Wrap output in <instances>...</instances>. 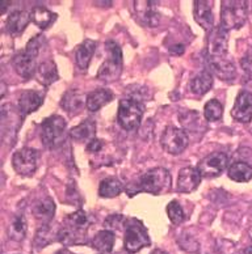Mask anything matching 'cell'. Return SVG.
<instances>
[{"mask_svg": "<svg viewBox=\"0 0 252 254\" xmlns=\"http://www.w3.org/2000/svg\"><path fill=\"white\" fill-rule=\"evenodd\" d=\"M102 145H104V143H102L100 139H92L91 142L87 143V151L89 153L99 152V151H101Z\"/></svg>", "mask_w": 252, "mask_h": 254, "instance_id": "obj_38", "label": "cell"}, {"mask_svg": "<svg viewBox=\"0 0 252 254\" xmlns=\"http://www.w3.org/2000/svg\"><path fill=\"white\" fill-rule=\"evenodd\" d=\"M113 98V93L109 91V89H105V88H101V89H96V91L91 92L87 95V108L89 112H97L105 106L108 102L112 101Z\"/></svg>", "mask_w": 252, "mask_h": 254, "instance_id": "obj_25", "label": "cell"}, {"mask_svg": "<svg viewBox=\"0 0 252 254\" xmlns=\"http://www.w3.org/2000/svg\"><path fill=\"white\" fill-rule=\"evenodd\" d=\"M55 203L50 196H45L42 199L37 200L33 206V214L37 220H40L42 225L50 224L54 218Z\"/></svg>", "mask_w": 252, "mask_h": 254, "instance_id": "obj_21", "label": "cell"}, {"mask_svg": "<svg viewBox=\"0 0 252 254\" xmlns=\"http://www.w3.org/2000/svg\"><path fill=\"white\" fill-rule=\"evenodd\" d=\"M125 251L133 254L139 252L142 248L150 245V237L147 229L139 220L130 219L125 225Z\"/></svg>", "mask_w": 252, "mask_h": 254, "instance_id": "obj_6", "label": "cell"}, {"mask_svg": "<svg viewBox=\"0 0 252 254\" xmlns=\"http://www.w3.org/2000/svg\"><path fill=\"white\" fill-rule=\"evenodd\" d=\"M66 121L61 116H51L41 124V139L46 147L55 148L65 140Z\"/></svg>", "mask_w": 252, "mask_h": 254, "instance_id": "obj_7", "label": "cell"}, {"mask_svg": "<svg viewBox=\"0 0 252 254\" xmlns=\"http://www.w3.org/2000/svg\"><path fill=\"white\" fill-rule=\"evenodd\" d=\"M91 225L89 215L83 210H78L67 215L59 227L58 241L63 245H82L87 243V232Z\"/></svg>", "mask_w": 252, "mask_h": 254, "instance_id": "obj_1", "label": "cell"}, {"mask_svg": "<svg viewBox=\"0 0 252 254\" xmlns=\"http://www.w3.org/2000/svg\"><path fill=\"white\" fill-rule=\"evenodd\" d=\"M121 225H124L125 227V225H126V223H125L124 216L120 214L110 215V216H108V218L105 219V222H104V227H105V229H108V231H112V232H113V229L120 228Z\"/></svg>", "mask_w": 252, "mask_h": 254, "instance_id": "obj_36", "label": "cell"}, {"mask_svg": "<svg viewBox=\"0 0 252 254\" xmlns=\"http://www.w3.org/2000/svg\"><path fill=\"white\" fill-rule=\"evenodd\" d=\"M114 240H116L114 233L112 231L104 229V231H100V232L96 233L95 237L92 239L91 245L93 249H96L101 254H108L113 251Z\"/></svg>", "mask_w": 252, "mask_h": 254, "instance_id": "obj_27", "label": "cell"}, {"mask_svg": "<svg viewBox=\"0 0 252 254\" xmlns=\"http://www.w3.org/2000/svg\"><path fill=\"white\" fill-rule=\"evenodd\" d=\"M44 104V95L38 91H24L20 95L17 102L18 113L22 117L28 116L30 113L40 109V106Z\"/></svg>", "mask_w": 252, "mask_h": 254, "instance_id": "obj_18", "label": "cell"}, {"mask_svg": "<svg viewBox=\"0 0 252 254\" xmlns=\"http://www.w3.org/2000/svg\"><path fill=\"white\" fill-rule=\"evenodd\" d=\"M235 254H252V248H246V249H243V251L238 252V253Z\"/></svg>", "mask_w": 252, "mask_h": 254, "instance_id": "obj_40", "label": "cell"}, {"mask_svg": "<svg viewBox=\"0 0 252 254\" xmlns=\"http://www.w3.org/2000/svg\"><path fill=\"white\" fill-rule=\"evenodd\" d=\"M57 254H75L73 252H70L69 249H61L59 252H57Z\"/></svg>", "mask_w": 252, "mask_h": 254, "instance_id": "obj_42", "label": "cell"}, {"mask_svg": "<svg viewBox=\"0 0 252 254\" xmlns=\"http://www.w3.org/2000/svg\"><path fill=\"white\" fill-rule=\"evenodd\" d=\"M96 42L92 40H85L83 44H81L75 51V61L77 65L82 71H85L88 65L91 63V59L93 57V53L96 51Z\"/></svg>", "mask_w": 252, "mask_h": 254, "instance_id": "obj_22", "label": "cell"}, {"mask_svg": "<svg viewBox=\"0 0 252 254\" xmlns=\"http://www.w3.org/2000/svg\"><path fill=\"white\" fill-rule=\"evenodd\" d=\"M167 215L169 220L172 222V224H181L184 222V218H185V215H184L183 207L180 206L179 202L177 200H172L169 202L167 206Z\"/></svg>", "mask_w": 252, "mask_h": 254, "instance_id": "obj_35", "label": "cell"}, {"mask_svg": "<svg viewBox=\"0 0 252 254\" xmlns=\"http://www.w3.org/2000/svg\"><path fill=\"white\" fill-rule=\"evenodd\" d=\"M169 50L173 53V54H183L184 53V46L183 45H173L169 48Z\"/></svg>", "mask_w": 252, "mask_h": 254, "instance_id": "obj_39", "label": "cell"}, {"mask_svg": "<svg viewBox=\"0 0 252 254\" xmlns=\"http://www.w3.org/2000/svg\"><path fill=\"white\" fill-rule=\"evenodd\" d=\"M213 87V75L210 71H202L193 76L189 81V89L197 96L205 95Z\"/></svg>", "mask_w": 252, "mask_h": 254, "instance_id": "obj_26", "label": "cell"}, {"mask_svg": "<svg viewBox=\"0 0 252 254\" xmlns=\"http://www.w3.org/2000/svg\"><path fill=\"white\" fill-rule=\"evenodd\" d=\"M229 46V30L222 25L214 26L208 36V57H226Z\"/></svg>", "mask_w": 252, "mask_h": 254, "instance_id": "obj_11", "label": "cell"}, {"mask_svg": "<svg viewBox=\"0 0 252 254\" xmlns=\"http://www.w3.org/2000/svg\"><path fill=\"white\" fill-rule=\"evenodd\" d=\"M30 18L40 29H46L55 21L57 15L45 7H34L30 12Z\"/></svg>", "mask_w": 252, "mask_h": 254, "instance_id": "obj_30", "label": "cell"}, {"mask_svg": "<svg viewBox=\"0 0 252 254\" xmlns=\"http://www.w3.org/2000/svg\"><path fill=\"white\" fill-rule=\"evenodd\" d=\"M96 134V124L92 120H85L74 128H71L70 135L75 142H91L95 139Z\"/></svg>", "mask_w": 252, "mask_h": 254, "instance_id": "obj_24", "label": "cell"}, {"mask_svg": "<svg viewBox=\"0 0 252 254\" xmlns=\"http://www.w3.org/2000/svg\"><path fill=\"white\" fill-rule=\"evenodd\" d=\"M151 254H167V253H166V252H163V251H161V249H157V251H154Z\"/></svg>", "mask_w": 252, "mask_h": 254, "instance_id": "obj_43", "label": "cell"}, {"mask_svg": "<svg viewBox=\"0 0 252 254\" xmlns=\"http://www.w3.org/2000/svg\"><path fill=\"white\" fill-rule=\"evenodd\" d=\"M59 228L54 229L50 224L42 225L36 233V239H34V245L36 248L41 249V248L48 247L49 244H51L55 240H58Z\"/></svg>", "mask_w": 252, "mask_h": 254, "instance_id": "obj_32", "label": "cell"}, {"mask_svg": "<svg viewBox=\"0 0 252 254\" xmlns=\"http://www.w3.org/2000/svg\"><path fill=\"white\" fill-rule=\"evenodd\" d=\"M204 116L206 118V121H209V122H216V121L221 120L223 116L222 104L218 100H216V98L208 101L205 104Z\"/></svg>", "mask_w": 252, "mask_h": 254, "instance_id": "obj_34", "label": "cell"}, {"mask_svg": "<svg viewBox=\"0 0 252 254\" xmlns=\"http://www.w3.org/2000/svg\"><path fill=\"white\" fill-rule=\"evenodd\" d=\"M171 189V175L167 169L154 168L151 171L143 173L135 182L128 186L126 191L129 195H134L141 191L150 194H163Z\"/></svg>", "mask_w": 252, "mask_h": 254, "instance_id": "obj_2", "label": "cell"}, {"mask_svg": "<svg viewBox=\"0 0 252 254\" xmlns=\"http://www.w3.org/2000/svg\"><path fill=\"white\" fill-rule=\"evenodd\" d=\"M179 120L186 134L188 132H198L201 128H204L201 117H200V114L197 112H194V110H189V112L180 114Z\"/></svg>", "mask_w": 252, "mask_h": 254, "instance_id": "obj_31", "label": "cell"}, {"mask_svg": "<svg viewBox=\"0 0 252 254\" xmlns=\"http://www.w3.org/2000/svg\"><path fill=\"white\" fill-rule=\"evenodd\" d=\"M201 182V175L197 169L192 167L183 168L177 176V191L179 192H192L197 189Z\"/></svg>", "mask_w": 252, "mask_h": 254, "instance_id": "obj_19", "label": "cell"}, {"mask_svg": "<svg viewBox=\"0 0 252 254\" xmlns=\"http://www.w3.org/2000/svg\"><path fill=\"white\" fill-rule=\"evenodd\" d=\"M84 105H87V96L79 89H70L61 100V106L70 116H78L84 109Z\"/></svg>", "mask_w": 252, "mask_h": 254, "instance_id": "obj_16", "label": "cell"}, {"mask_svg": "<svg viewBox=\"0 0 252 254\" xmlns=\"http://www.w3.org/2000/svg\"><path fill=\"white\" fill-rule=\"evenodd\" d=\"M121 191H122V184L118 178L108 177L100 182L99 195L102 198H114L120 195Z\"/></svg>", "mask_w": 252, "mask_h": 254, "instance_id": "obj_33", "label": "cell"}, {"mask_svg": "<svg viewBox=\"0 0 252 254\" xmlns=\"http://www.w3.org/2000/svg\"><path fill=\"white\" fill-rule=\"evenodd\" d=\"M38 159H40V153L37 149L25 147L13 153L12 165L18 175L30 176L33 175L38 167Z\"/></svg>", "mask_w": 252, "mask_h": 254, "instance_id": "obj_9", "label": "cell"}, {"mask_svg": "<svg viewBox=\"0 0 252 254\" xmlns=\"http://www.w3.org/2000/svg\"><path fill=\"white\" fill-rule=\"evenodd\" d=\"M8 5H9V1H3V3H1V13H5Z\"/></svg>", "mask_w": 252, "mask_h": 254, "instance_id": "obj_41", "label": "cell"}, {"mask_svg": "<svg viewBox=\"0 0 252 254\" xmlns=\"http://www.w3.org/2000/svg\"><path fill=\"white\" fill-rule=\"evenodd\" d=\"M145 105L134 98H122L118 105L117 121L122 128L128 131L137 130L142 122Z\"/></svg>", "mask_w": 252, "mask_h": 254, "instance_id": "obj_3", "label": "cell"}, {"mask_svg": "<svg viewBox=\"0 0 252 254\" xmlns=\"http://www.w3.org/2000/svg\"><path fill=\"white\" fill-rule=\"evenodd\" d=\"M193 16L194 20L202 29L206 32L214 28V17H213V3L208 0H197L194 1Z\"/></svg>", "mask_w": 252, "mask_h": 254, "instance_id": "obj_17", "label": "cell"}, {"mask_svg": "<svg viewBox=\"0 0 252 254\" xmlns=\"http://www.w3.org/2000/svg\"><path fill=\"white\" fill-rule=\"evenodd\" d=\"M161 144L166 152L171 155H179L188 147L189 138L185 131L177 127L168 126L161 136Z\"/></svg>", "mask_w": 252, "mask_h": 254, "instance_id": "obj_8", "label": "cell"}, {"mask_svg": "<svg viewBox=\"0 0 252 254\" xmlns=\"http://www.w3.org/2000/svg\"><path fill=\"white\" fill-rule=\"evenodd\" d=\"M229 157L223 152H213L198 163L197 171L205 178H216L226 171Z\"/></svg>", "mask_w": 252, "mask_h": 254, "instance_id": "obj_10", "label": "cell"}, {"mask_svg": "<svg viewBox=\"0 0 252 254\" xmlns=\"http://www.w3.org/2000/svg\"><path fill=\"white\" fill-rule=\"evenodd\" d=\"M247 20V1L223 0L221 3V25L225 29H238Z\"/></svg>", "mask_w": 252, "mask_h": 254, "instance_id": "obj_5", "label": "cell"}, {"mask_svg": "<svg viewBox=\"0 0 252 254\" xmlns=\"http://www.w3.org/2000/svg\"><path fill=\"white\" fill-rule=\"evenodd\" d=\"M241 65L246 72L252 75V46H250L249 50L246 51V54L242 57Z\"/></svg>", "mask_w": 252, "mask_h": 254, "instance_id": "obj_37", "label": "cell"}, {"mask_svg": "<svg viewBox=\"0 0 252 254\" xmlns=\"http://www.w3.org/2000/svg\"><path fill=\"white\" fill-rule=\"evenodd\" d=\"M206 61H208L209 71L212 72V75L218 76L219 79L230 81L237 76V69H235L234 63L226 57H218V58L206 57Z\"/></svg>", "mask_w": 252, "mask_h": 254, "instance_id": "obj_15", "label": "cell"}, {"mask_svg": "<svg viewBox=\"0 0 252 254\" xmlns=\"http://www.w3.org/2000/svg\"><path fill=\"white\" fill-rule=\"evenodd\" d=\"M26 229L28 225L25 216L22 214H16L8 225V237L15 241H22L26 236Z\"/></svg>", "mask_w": 252, "mask_h": 254, "instance_id": "obj_28", "label": "cell"}, {"mask_svg": "<svg viewBox=\"0 0 252 254\" xmlns=\"http://www.w3.org/2000/svg\"><path fill=\"white\" fill-rule=\"evenodd\" d=\"M158 1L153 0H143V1H134L135 15L139 21L147 26H157L161 21V13L158 12Z\"/></svg>", "mask_w": 252, "mask_h": 254, "instance_id": "obj_13", "label": "cell"}, {"mask_svg": "<svg viewBox=\"0 0 252 254\" xmlns=\"http://www.w3.org/2000/svg\"><path fill=\"white\" fill-rule=\"evenodd\" d=\"M108 51V59L102 63L97 72V79L104 83H110L117 80L122 71V51L116 41L109 40L105 44Z\"/></svg>", "mask_w": 252, "mask_h": 254, "instance_id": "obj_4", "label": "cell"}, {"mask_svg": "<svg viewBox=\"0 0 252 254\" xmlns=\"http://www.w3.org/2000/svg\"><path fill=\"white\" fill-rule=\"evenodd\" d=\"M36 55H33L25 49L22 51H18L12 61L13 68H15L18 76H21L24 80H28L33 75H36L37 65H38L36 63Z\"/></svg>", "mask_w": 252, "mask_h": 254, "instance_id": "obj_12", "label": "cell"}, {"mask_svg": "<svg viewBox=\"0 0 252 254\" xmlns=\"http://www.w3.org/2000/svg\"><path fill=\"white\" fill-rule=\"evenodd\" d=\"M231 117L237 122L249 124L252 120V93L249 91H242L238 95L235 104L231 109Z\"/></svg>", "mask_w": 252, "mask_h": 254, "instance_id": "obj_14", "label": "cell"}, {"mask_svg": "<svg viewBox=\"0 0 252 254\" xmlns=\"http://www.w3.org/2000/svg\"><path fill=\"white\" fill-rule=\"evenodd\" d=\"M36 77L38 83H41L45 87H49L53 83L58 80V69L53 61H45L37 65Z\"/></svg>", "mask_w": 252, "mask_h": 254, "instance_id": "obj_23", "label": "cell"}, {"mask_svg": "<svg viewBox=\"0 0 252 254\" xmlns=\"http://www.w3.org/2000/svg\"><path fill=\"white\" fill-rule=\"evenodd\" d=\"M227 175L235 182H249L252 178V167L245 161H237L231 164Z\"/></svg>", "mask_w": 252, "mask_h": 254, "instance_id": "obj_29", "label": "cell"}, {"mask_svg": "<svg viewBox=\"0 0 252 254\" xmlns=\"http://www.w3.org/2000/svg\"><path fill=\"white\" fill-rule=\"evenodd\" d=\"M32 21L30 13L25 11H15L7 18V32L13 37L20 36Z\"/></svg>", "mask_w": 252, "mask_h": 254, "instance_id": "obj_20", "label": "cell"}]
</instances>
